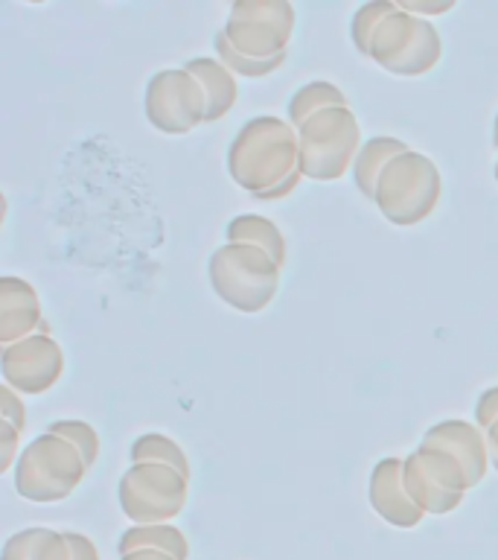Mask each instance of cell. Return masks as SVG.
<instances>
[{
    "label": "cell",
    "mask_w": 498,
    "mask_h": 560,
    "mask_svg": "<svg viewBox=\"0 0 498 560\" xmlns=\"http://www.w3.org/2000/svg\"><path fill=\"white\" fill-rule=\"evenodd\" d=\"M227 175L251 196L269 192L300 173V140L295 126L274 114H260L236 131L227 147Z\"/></svg>",
    "instance_id": "1"
},
{
    "label": "cell",
    "mask_w": 498,
    "mask_h": 560,
    "mask_svg": "<svg viewBox=\"0 0 498 560\" xmlns=\"http://www.w3.org/2000/svg\"><path fill=\"white\" fill-rule=\"evenodd\" d=\"M280 262L257 245L227 243L208 262L210 287L227 306L257 315L274 301L280 289Z\"/></svg>",
    "instance_id": "2"
},
{
    "label": "cell",
    "mask_w": 498,
    "mask_h": 560,
    "mask_svg": "<svg viewBox=\"0 0 498 560\" xmlns=\"http://www.w3.org/2000/svg\"><path fill=\"white\" fill-rule=\"evenodd\" d=\"M440 196H443V175L437 164L423 152L411 149L388 164L374 201L391 225L411 228L435 213Z\"/></svg>",
    "instance_id": "3"
},
{
    "label": "cell",
    "mask_w": 498,
    "mask_h": 560,
    "mask_svg": "<svg viewBox=\"0 0 498 560\" xmlns=\"http://www.w3.org/2000/svg\"><path fill=\"white\" fill-rule=\"evenodd\" d=\"M87 464L76 446L44 432L24 446L15 464V490L29 502L50 505L68 499L82 485Z\"/></svg>",
    "instance_id": "4"
},
{
    "label": "cell",
    "mask_w": 498,
    "mask_h": 560,
    "mask_svg": "<svg viewBox=\"0 0 498 560\" xmlns=\"http://www.w3.org/2000/svg\"><path fill=\"white\" fill-rule=\"evenodd\" d=\"M300 140V173L309 182H339L349 173L361 152V129L356 114L347 108H327L315 114L304 129H297Z\"/></svg>",
    "instance_id": "5"
},
{
    "label": "cell",
    "mask_w": 498,
    "mask_h": 560,
    "mask_svg": "<svg viewBox=\"0 0 498 560\" xmlns=\"http://www.w3.org/2000/svg\"><path fill=\"white\" fill-rule=\"evenodd\" d=\"M370 59L391 77H426L443 59V38L431 21L396 7L370 44Z\"/></svg>",
    "instance_id": "6"
},
{
    "label": "cell",
    "mask_w": 498,
    "mask_h": 560,
    "mask_svg": "<svg viewBox=\"0 0 498 560\" xmlns=\"http://www.w3.org/2000/svg\"><path fill=\"white\" fill-rule=\"evenodd\" d=\"M190 479L166 464H131L117 485L122 514L134 525H164L181 514Z\"/></svg>",
    "instance_id": "7"
},
{
    "label": "cell",
    "mask_w": 498,
    "mask_h": 560,
    "mask_svg": "<svg viewBox=\"0 0 498 560\" xmlns=\"http://www.w3.org/2000/svg\"><path fill=\"white\" fill-rule=\"evenodd\" d=\"M222 33L248 59H277L295 33V7L288 0H239L227 12Z\"/></svg>",
    "instance_id": "8"
},
{
    "label": "cell",
    "mask_w": 498,
    "mask_h": 560,
    "mask_svg": "<svg viewBox=\"0 0 498 560\" xmlns=\"http://www.w3.org/2000/svg\"><path fill=\"white\" fill-rule=\"evenodd\" d=\"M402 476H405L408 497L426 514L435 516H446L458 511L463 497H466V490H472L470 479H466V470L458 464V458L426 444H419L405 458Z\"/></svg>",
    "instance_id": "9"
},
{
    "label": "cell",
    "mask_w": 498,
    "mask_h": 560,
    "mask_svg": "<svg viewBox=\"0 0 498 560\" xmlns=\"http://www.w3.org/2000/svg\"><path fill=\"white\" fill-rule=\"evenodd\" d=\"M146 120L164 135H190L208 122V96L183 68L157 70L146 85Z\"/></svg>",
    "instance_id": "10"
},
{
    "label": "cell",
    "mask_w": 498,
    "mask_h": 560,
    "mask_svg": "<svg viewBox=\"0 0 498 560\" xmlns=\"http://www.w3.org/2000/svg\"><path fill=\"white\" fill-rule=\"evenodd\" d=\"M3 383L24 397L50 392L64 374V353L52 336H26V339L0 348Z\"/></svg>",
    "instance_id": "11"
},
{
    "label": "cell",
    "mask_w": 498,
    "mask_h": 560,
    "mask_svg": "<svg viewBox=\"0 0 498 560\" xmlns=\"http://www.w3.org/2000/svg\"><path fill=\"white\" fill-rule=\"evenodd\" d=\"M405 458H382L370 472V488L367 499L384 523L393 528H417L426 511L408 497L405 476H402Z\"/></svg>",
    "instance_id": "12"
},
{
    "label": "cell",
    "mask_w": 498,
    "mask_h": 560,
    "mask_svg": "<svg viewBox=\"0 0 498 560\" xmlns=\"http://www.w3.org/2000/svg\"><path fill=\"white\" fill-rule=\"evenodd\" d=\"M423 444L443 450L452 458H458V464L466 470L470 488H475L487 476V432H481V427H475V423H466V420H443V423L428 429L426 435H423Z\"/></svg>",
    "instance_id": "13"
},
{
    "label": "cell",
    "mask_w": 498,
    "mask_h": 560,
    "mask_svg": "<svg viewBox=\"0 0 498 560\" xmlns=\"http://www.w3.org/2000/svg\"><path fill=\"white\" fill-rule=\"evenodd\" d=\"M44 324L42 301L26 280L0 278V348H9L26 336H38Z\"/></svg>",
    "instance_id": "14"
},
{
    "label": "cell",
    "mask_w": 498,
    "mask_h": 560,
    "mask_svg": "<svg viewBox=\"0 0 498 560\" xmlns=\"http://www.w3.org/2000/svg\"><path fill=\"white\" fill-rule=\"evenodd\" d=\"M183 70H187L190 77L199 79L201 91L208 96V122L222 120V117L234 108L236 96H239L234 73H230L222 61L210 59V56L190 59L183 65Z\"/></svg>",
    "instance_id": "15"
},
{
    "label": "cell",
    "mask_w": 498,
    "mask_h": 560,
    "mask_svg": "<svg viewBox=\"0 0 498 560\" xmlns=\"http://www.w3.org/2000/svg\"><path fill=\"white\" fill-rule=\"evenodd\" d=\"M405 152H411V147L400 138H388V135H382V138L365 140V143H361V152H358L356 158V164H353V182H356V187L361 190V196L376 199L379 178H382V173L388 170V164H391L393 158L405 155Z\"/></svg>",
    "instance_id": "16"
},
{
    "label": "cell",
    "mask_w": 498,
    "mask_h": 560,
    "mask_svg": "<svg viewBox=\"0 0 498 560\" xmlns=\"http://www.w3.org/2000/svg\"><path fill=\"white\" fill-rule=\"evenodd\" d=\"M117 549H120V558L131 555V551H164L175 560H190V542H187L181 528L169 523L131 525L129 532H122Z\"/></svg>",
    "instance_id": "17"
},
{
    "label": "cell",
    "mask_w": 498,
    "mask_h": 560,
    "mask_svg": "<svg viewBox=\"0 0 498 560\" xmlns=\"http://www.w3.org/2000/svg\"><path fill=\"white\" fill-rule=\"evenodd\" d=\"M227 243H245V245H257L262 252L269 254L274 262H286V236L280 231L271 219L265 217H251V213H245V217H236L227 222L225 228Z\"/></svg>",
    "instance_id": "18"
},
{
    "label": "cell",
    "mask_w": 498,
    "mask_h": 560,
    "mask_svg": "<svg viewBox=\"0 0 498 560\" xmlns=\"http://www.w3.org/2000/svg\"><path fill=\"white\" fill-rule=\"evenodd\" d=\"M327 108H347V96L332 82H309V85L297 88L288 100V122L295 129H304L315 114L327 112Z\"/></svg>",
    "instance_id": "19"
},
{
    "label": "cell",
    "mask_w": 498,
    "mask_h": 560,
    "mask_svg": "<svg viewBox=\"0 0 498 560\" xmlns=\"http://www.w3.org/2000/svg\"><path fill=\"white\" fill-rule=\"evenodd\" d=\"M131 464H166V467H175V470L183 472V476L190 479L187 453L175 444L173 438L157 435V432L140 435L138 441L131 444Z\"/></svg>",
    "instance_id": "20"
},
{
    "label": "cell",
    "mask_w": 498,
    "mask_h": 560,
    "mask_svg": "<svg viewBox=\"0 0 498 560\" xmlns=\"http://www.w3.org/2000/svg\"><path fill=\"white\" fill-rule=\"evenodd\" d=\"M396 12V3L393 0H370L365 7H358L349 18V38H353V47L358 52L370 56V44H374L379 26L388 21V18Z\"/></svg>",
    "instance_id": "21"
},
{
    "label": "cell",
    "mask_w": 498,
    "mask_h": 560,
    "mask_svg": "<svg viewBox=\"0 0 498 560\" xmlns=\"http://www.w3.org/2000/svg\"><path fill=\"white\" fill-rule=\"evenodd\" d=\"M213 47H216V59L222 61L234 77H248V79L271 77V73L283 68V61H286V52L277 56V59H265V61L248 59V56H242V52H236L234 47H230V42H227L222 30H218L216 38H213Z\"/></svg>",
    "instance_id": "22"
},
{
    "label": "cell",
    "mask_w": 498,
    "mask_h": 560,
    "mask_svg": "<svg viewBox=\"0 0 498 560\" xmlns=\"http://www.w3.org/2000/svg\"><path fill=\"white\" fill-rule=\"evenodd\" d=\"M47 432L64 438V441L76 446L87 467H94L96 458H99V435H96V429L91 423H85V420H52Z\"/></svg>",
    "instance_id": "23"
},
{
    "label": "cell",
    "mask_w": 498,
    "mask_h": 560,
    "mask_svg": "<svg viewBox=\"0 0 498 560\" xmlns=\"http://www.w3.org/2000/svg\"><path fill=\"white\" fill-rule=\"evenodd\" d=\"M44 532H47V528H24V532L12 534V537L3 542V555H0V560H38Z\"/></svg>",
    "instance_id": "24"
},
{
    "label": "cell",
    "mask_w": 498,
    "mask_h": 560,
    "mask_svg": "<svg viewBox=\"0 0 498 560\" xmlns=\"http://www.w3.org/2000/svg\"><path fill=\"white\" fill-rule=\"evenodd\" d=\"M0 420L12 423V427L24 435V429H26L24 400H21V394H17L15 388H9L7 383L0 385Z\"/></svg>",
    "instance_id": "25"
},
{
    "label": "cell",
    "mask_w": 498,
    "mask_h": 560,
    "mask_svg": "<svg viewBox=\"0 0 498 560\" xmlns=\"http://www.w3.org/2000/svg\"><path fill=\"white\" fill-rule=\"evenodd\" d=\"M21 453V432L7 420H0V470H12Z\"/></svg>",
    "instance_id": "26"
},
{
    "label": "cell",
    "mask_w": 498,
    "mask_h": 560,
    "mask_svg": "<svg viewBox=\"0 0 498 560\" xmlns=\"http://www.w3.org/2000/svg\"><path fill=\"white\" fill-rule=\"evenodd\" d=\"M402 12H408V15L417 18H435V15H446V12H452L454 0H393Z\"/></svg>",
    "instance_id": "27"
},
{
    "label": "cell",
    "mask_w": 498,
    "mask_h": 560,
    "mask_svg": "<svg viewBox=\"0 0 498 560\" xmlns=\"http://www.w3.org/2000/svg\"><path fill=\"white\" fill-rule=\"evenodd\" d=\"M38 560H70V542L64 532H44L42 549H38Z\"/></svg>",
    "instance_id": "28"
},
{
    "label": "cell",
    "mask_w": 498,
    "mask_h": 560,
    "mask_svg": "<svg viewBox=\"0 0 498 560\" xmlns=\"http://www.w3.org/2000/svg\"><path fill=\"white\" fill-rule=\"evenodd\" d=\"M493 423H498V385H493V388L481 394L478 406H475V427L487 432Z\"/></svg>",
    "instance_id": "29"
},
{
    "label": "cell",
    "mask_w": 498,
    "mask_h": 560,
    "mask_svg": "<svg viewBox=\"0 0 498 560\" xmlns=\"http://www.w3.org/2000/svg\"><path fill=\"white\" fill-rule=\"evenodd\" d=\"M64 534H68V542H70V560H99V551H96L91 537H85V534H79V532H64Z\"/></svg>",
    "instance_id": "30"
},
{
    "label": "cell",
    "mask_w": 498,
    "mask_h": 560,
    "mask_svg": "<svg viewBox=\"0 0 498 560\" xmlns=\"http://www.w3.org/2000/svg\"><path fill=\"white\" fill-rule=\"evenodd\" d=\"M487 450H489V464H493V470L498 472V423L487 429Z\"/></svg>",
    "instance_id": "31"
},
{
    "label": "cell",
    "mask_w": 498,
    "mask_h": 560,
    "mask_svg": "<svg viewBox=\"0 0 498 560\" xmlns=\"http://www.w3.org/2000/svg\"><path fill=\"white\" fill-rule=\"evenodd\" d=\"M120 560H175L164 551H131V555H122Z\"/></svg>",
    "instance_id": "32"
},
{
    "label": "cell",
    "mask_w": 498,
    "mask_h": 560,
    "mask_svg": "<svg viewBox=\"0 0 498 560\" xmlns=\"http://www.w3.org/2000/svg\"><path fill=\"white\" fill-rule=\"evenodd\" d=\"M493 143H496L498 149V114H496V126H493Z\"/></svg>",
    "instance_id": "33"
},
{
    "label": "cell",
    "mask_w": 498,
    "mask_h": 560,
    "mask_svg": "<svg viewBox=\"0 0 498 560\" xmlns=\"http://www.w3.org/2000/svg\"><path fill=\"white\" fill-rule=\"evenodd\" d=\"M496 182H498V161H496Z\"/></svg>",
    "instance_id": "34"
}]
</instances>
